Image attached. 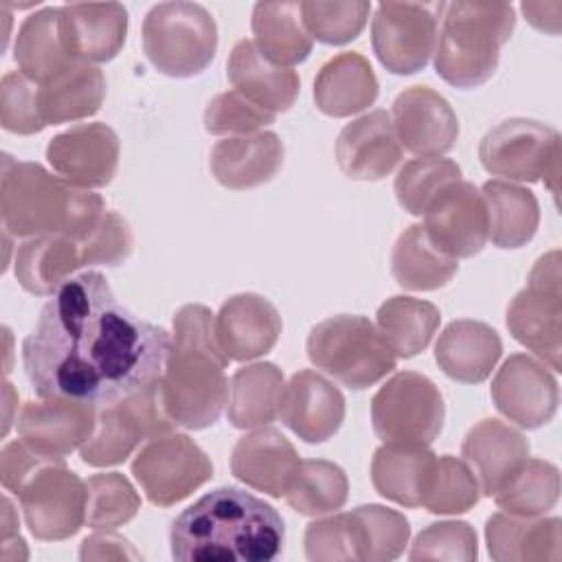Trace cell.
Here are the masks:
<instances>
[{
  "instance_id": "6da1fadb",
  "label": "cell",
  "mask_w": 562,
  "mask_h": 562,
  "mask_svg": "<svg viewBox=\"0 0 562 562\" xmlns=\"http://www.w3.org/2000/svg\"><path fill=\"white\" fill-rule=\"evenodd\" d=\"M171 334L123 307L108 279L70 277L42 307L22 342V362L40 397L112 404L156 384Z\"/></svg>"
},
{
  "instance_id": "7a4b0ae2",
  "label": "cell",
  "mask_w": 562,
  "mask_h": 562,
  "mask_svg": "<svg viewBox=\"0 0 562 562\" xmlns=\"http://www.w3.org/2000/svg\"><path fill=\"white\" fill-rule=\"evenodd\" d=\"M285 540L281 514L239 487H217L182 509L171 522L178 562H270Z\"/></svg>"
},
{
  "instance_id": "3957f363",
  "label": "cell",
  "mask_w": 562,
  "mask_h": 562,
  "mask_svg": "<svg viewBox=\"0 0 562 562\" xmlns=\"http://www.w3.org/2000/svg\"><path fill=\"white\" fill-rule=\"evenodd\" d=\"M226 364L213 312L200 303L182 305L173 314L171 347L158 380L162 408L176 426L202 430L220 419L228 397Z\"/></svg>"
},
{
  "instance_id": "277c9868",
  "label": "cell",
  "mask_w": 562,
  "mask_h": 562,
  "mask_svg": "<svg viewBox=\"0 0 562 562\" xmlns=\"http://www.w3.org/2000/svg\"><path fill=\"white\" fill-rule=\"evenodd\" d=\"M0 215L15 237L64 235L88 239L105 215L101 195L53 176L37 162L2 158Z\"/></svg>"
},
{
  "instance_id": "5b68a950",
  "label": "cell",
  "mask_w": 562,
  "mask_h": 562,
  "mask_svg": "<svg viewBox=\"0 0 562 562\" xmlns=\"http://www.w3.org/2000/svg\"><path fill=\"white\" fill-rule=\"evenodd\" d=\"M4 490L20 498L24 522L37 540H66L86 522L88 487L64 457L40 454L22 439L0 452Z\"/></svg>"
},
{
  "instance_id": "8992f818",
  "label": "cell",
  "mask_w": 562,
  "mask_h": 562,
  "mask_svg": "<svg viewBox=\"0 0 562 562\" xmlns=\"http://www.w3.org/2000/svg\"><path fill=\"white\" fill-rule=\"evenodd\" d=\"M516 11L509 2H450L441 15L435 70L454 88L485 83L498 66L501 46L512 37Z\"/></svg>"
},
{
  "instance_id": "52a82bcc",
  "label": "cell",
  "mask_w": 562,
  "mask_h": 562,
  "mask_svg": "<svg viewBox=\"0 0 562 562\" xmlns=\"http://www.w3.org/2000/svg\"><path fill=\"white\" fill-rule=\"evenodd\" d=\"M307 358L340 384L362 391L395 369L397 356L367 316L338 314L307 336Z\"/></svg>"
},
{
  "instance_id": "ba28073f",
  "label": "cell",
  "mask_w": 562,
  "mask_h": 562,
  "mask_svg": "<svg viewBox=\"0 0 562 562\" xmlns=\"http://www.w3.org/2000/svg\"><path fill=\"white\" fill-rule=\"evenodd\" d=\"M143 50L162 75H200L215 57L217 24L198 2H160L145 15Z\"/></svg>"
},
{
  "instance_id": "9c48e42d",
  "label": "cell",
  "mask_w": 562,
  "mask_h": 562,
  "mask_svg": "<svg viewBox=\"0 0 562 562\" xmlns=\"http://www.w3.org/2000/svg\"><path fill=\"white\" fill-rule=\"evenodd\" d=\"M507 329L553 371H562L560 250L542 255L531 268L527 288L507 305Z\"/></svg>"
},
{
  "instance_id": "30bf717a",
  "label": "cell",
  "mask_w": 562,
  "mask_h": 562,
  "mask_svg": "<svg viewBox=\"0 0 562 562\" xmlns=\"http://www.w3.org/2000/svg\"><path fill=\"white\" fill-rule=\"evenodd\" d=\"M479 158L487 173L518 182H538L558 195L560 134L531 119H507L492 127L481 145Z\"/></svg>"
},
{
  "instance_id": "8fae6325",
  "label": "cell",
  "mask_w": 562,
  "mask_h": 562,
  "mask_svg": "<svg viewBox=\"0 0 562 562\" xmlns=\"http://www.w3.org/2000/svg\"><path fill=\"white\" fill-rule=\"evenodd\" d=\"M446 419V404L435 382L415 371L395 373L371 400L373 432L384 443L430 446Z\"/></svg>"
},
{
  "instance_id": "7c38bea8",
  "label": "cell",
  "mask_w": 562,
  "mask_h": 562,
  "mask_svg": "<svg viewBox=\"0 0 562 562\" xmlns=\"http://www.w3.org/2000/svg\"><path fill=\"white\" fill-rule=\"evenodd\" d=\"M176 424L165 413L158 382L97 411L92 437L81 446V461L92 468L123 463L138 443L171 432Z\"/></svg>"
},
{
  "instance_id": "4fadbf2b",
  "label": "cell",
  "mask_w": 562,
  "mask_h": 562,
  "mask_svg": "<svg viewBox=\"0 0 562 562\" xmlns=\"http://www.w3.org/2000/svg\"><path fill=\"white\" fill-rule=\"evenodd\" d=\"M446 2H382L371 22V46L393 75L422 70L435 53Z\"/></svg>"
},
{
  "instance_id": "5bb4252c",
  "label": "cell",
  "mask_w": 562,
  "mask_h": 562,
  "mask_svg": "<svg viewBox=\"0 0 562 562\" xmlns=\"http://www.w3.org/2000/svg\"><path fill=\"white\" fill-rule=\"evenodd\" d=\"M132 474L149 503L171 507L213 476V463L189 435L171 430L149 439L138 450Z\"/></svg>"
},
{
  "instance_id": "9a60e30c",
  "label": "cell",
  "mask_w": 562,
  "mask_h": 562,
  "mask_svg": "<svg viewBox=\"0 0 562 562\" xmlns=\"http://www.w3.org/2000/svg\"><path fill=\"white\" fill-rule=\"evenodd\" d=\"M424 228L448 257L479 255L487 241V209L481 191L465 180L446 184L424 209Z\"/></svg>"
},
{
  "instance_id": "2e32d148",
  "label": "cell",
  "mask_w": 562,
  "mask_h": 562,
  "mask_svg": "<svg viewBox=\"0 0 562 562\" xmlns=\"http://www.w3.org/2000/svg\"><path fill=\"white\" fill-rule=\"evenodd\" d=\"M490 393L498 413L527 430L549 424L560 402L553 373L527 353H514L503 362Z\"/></svg>"
},
{
  "instance_id": "e0dca14e",
  "label": "cell",
  "mask_w": 562,
  "mask_h": 562,
  "mask_svg": "<svg viewBox=\"0 0 562 562\" xmlns=\"http://www.w3.org/2000/svg\"><path fill=\"white\" fill-rule=\"evenodd\" d=\"M121 143L105 123H81L48 140L46 160L68 182L99 189L112 182L119 169Z\"/></svg>"
},
{
  "instance_id": "ac0fdd59",
  "label": "cell",
  "mask_w": 562,
  "mask_h": 562,
  "mask_svg": "<svg viewBox=\"0 0 562 562\" xmlns=\"http://www.w3.org/2000/svg\"><path fill=\"white\" fill-rule=\"evenodd\" d=\"M97 406L68 397L26 402L18 415L20 439L40 454L66 457L94 432Z\"/></svg>"
},
{
  "instance_id": "d6986e66",
  "label": "cell",
  "mask_w": 562,
  "mask_h": 562,
  "mask_svg": "<svg viewBox=\"0 0 562 562\" xmlns=\"http://www.w3.org/2000/svg\"><path fill=\"white\" fill-rule=\"evenodd\" d=\"M391 121L404 149L439 156L454 147L459 121L450 103L428 86H411L393 101Z\"/></svg>"
},
{
  "instance_id": "ffe728a7",
  "label": "cell",
  "mask_w": 562,
  "mask_h": 562,
  "mask_svg": "<svg viewBox=\"0 0 562 562\" xmlns=\"http://www.w3.org/2000/svg\"><path fill=\"white\" fill-rule=\"evenodd\" d=\"M57 31L70 59L103 64L114 59L125 44L127 11L119 2L61 4Z\"/></svg>"
},
{
  "instance_id": "44dd1931",
  "label": "cell",
  "mask_w": 562,
  "mask_h": 562,
  "mask_svg": "<svg viewBox=\"0 0 562 562\" xmlns=\"http://www.w3.org/2000/svg\"><path fill=\"white\" fill-rule=\"evenodd\" d=\"M279 417L299 439L323 443L342 426L345 397L340 389L321 373L301 369L285 384Z\"/></svg>"
},
{
  "instance_id": "7402d4cb",
  "label": "cell",
  "mask_w": 562,
  "mask_h": 562,
  "mask_svg": "<svg viewBox=\"0 0 562 562\" xmlns=\"http://www.w3.org/2000/svg\"><path fill=\"white\" fill-rule=\"evenodd\" d=\"M336 160L351 180H382L402 160L391 114L373 110L347 123L336 140Z\"/></svg>"
},
{
  "instance_id": "603a6c76",
  "label": "cell",
  "mask_w": 562,
  "mask_h": 562,
  "mask_svg": "<svg viewBox=\"0 0 562 562\" xmlns=\"http://www.w3.org/2000/svg\"><path fill=\"white\" fill-rule=\"evenodd\" d=\"M283 329L277 307L259 294L244 292L222 303L215 316V336L228 360H255L266 356Z\"/></svg>"
},
{
  "instance_id": "cb8c5ba5",
  "label": "cell",
  "mask_w": 562,
  "mask_h": 562,
  "mask_svg": "<svg viewBox=\"0 0 562 562\" xmlns=\"http://www.w3.org/2000/svg\"><path fill=\"white\" fill-rule=\"evenodd\" d=\"M299 465L294 446L279 430L266 426L244 435L231 454L233 476L274 498L285 496Z\"/></svg>"
},
{
  "instance_id": "d4e9b609",
  "label": "cell",
  "mask_w": 562,
  "mask_h": 562,
  "mask_svg": "<svg viewBox=\"0 0 562 562\" xmlns=\"http://www.w3.org/2000/svg\"><path fill=\"white\" fill-rule=\"evenodd\" d=\"M461 454L474 472L481 492L494 496L529 457V441L509 424L487 417L468 430Z\"/></svg>"
},
{
  "instance_id": "484cf974",
  "label": "cell",
  "mask_w": 562,
  "mask_h": 562,
  "mask_svg": "<svg viewBox=\"0 0 562 562\" xmlns=\"http://www.w3.org/2000/svg\"><path fill=\"white\" fill-rule=\"evenodd\" d=\"M283 167V143L274 132H255L217 140L211 171L226 189H255L270 182Z\"/></svg>"
},
{
  "instance_id": "4316f807",
  "label": "cell",
  "mask_w": 562,
  "mask_h": 562,
  "mask_svg": "<svg viewBox=\"0 0 562 562\" xmlns=\"http://www.w3.org/2000/svg\"><path fill=\"white\" fill-rule=\"evenodd\" d=\"M226 75L233 90L272 114L288 112L301 90L299 75L292 68L266 59L252 40H239L233 46Z\"/></svg>"
},
{
  "instance_id": "83f0119b",
  "label": "cell",
  "mask_w": 562,
  "mask_h": 562,
  "mask_svg": "<svg viewBox=\"0 0 562 562\" xmlns=\"http://www.w3.org/2000/svg\"><path fill=\"white\" fill-rule=\"evenodd\" d=\"M501 353L503 342L496 329L472 318L452 321L435 342V360L439 369L463 384L487 380Z\"/></svg>"
},
{
  "instance_id": "f1b7e54d",
  "label": "cell",
  "mask_w": 562,
  "mask_h": 562,
  "mask_svg": "<svg viewBox=\"0 0 562 562\" xmlns=\"http://www.w3.org/2000/svg\"><path fill=\"white\" fill-rule=\"evenodd\" d=\"M15 279L20 285L37 296H53L75 270L90 266L86 239L64 235L31 237L20 244L15 252Z\"/></svg>"
},
{
  "instance_id": "f546056e",
  "label": "cell",
  "mask_w": 562,
  "mask_h": 562,
  "mask_svg": "<svg viewBox=\"0 0 562 562\" xmlns=\"http://www.w3.org/2000/svg\"><path fill=\"white\" fill-rule=\"evenodd\" d=\"M485 542L498 562H555L562 555V520L494 514L485 525Z\"/></svg>"
},
{
  "instance_id": "4dcf8cb0",
  "label": "cell",
  "mask_w": 562,
  "mask_h": 562,
  "mask_svg": "<svg viewBox=\"0 0 562 562\" xmlns=\"http://www.w3.org/2000/svg\"><path fill=\"white\" fill-rule=\"evenodd\" d=\"M37 86V108L44 125L88 119L99 112L105 99L103 72L83 61H70Z\"/></svg>"
},
{
  "instance_id": "1f68e13d",
  "label": "cell",
  "mask_w": 562,
  "mask_h": 562,
  "mask_svg": "<svg viewBox=\"0 0 562 562\" xmlns=\"http://www.w3.org/2000/svg\"><path fill=\"white\" fill-rule=\"evenodd\" d=\"M378 99V79L360 53H340L325 61L314 79L316 108L334 119L351 116Z\"/></svg>"
},
{
  "instance_id": "d6a6232c",
  "label": "cell",
  "mask_w": 562,
  "mask_h": 562,
  "mask_svg": "<svg viewBox=\"0 0 562 562\" xmlns=\"http://www.w3.org/2000/svg\"><path fill=\"white\" fill-rule=\"evenodd\" d=\"M437 454L424 443H384L371 459V483L380 496L402 507H422Z\"/></svg>"
},
{
  "instance_id": "836d02e7",
  "label": "cell",
  "mask_w": 562,
  "mask_h": 562,
  "mask_svg": "<svg viewBox=\"0 0 562 562\" xmlns=\"http://www.w3.org/2000/svg\"><path fill=\"white\" fill-rule=\"evenodd\" d=\"M283 391V373L272 362H252L237 369L228 382V422L239 430L268 426L279 417Z\"/></svg>"
},
{
  "instance_id": "e575fe53",
  "label": "cell",
  "mask_w": 562,
  "mask_h": 562,
  "mask_svg": "<svg viewBox=\"0 0 562 562\" xmlns=\"http://www.w3.org/2000/svg\"><path fill=\"white\" fill-rule=\"evenodd\" d=\"M252 35L259 53L277 66H294L310 57L312 37L301 18V2H257Z\"/></svg>"
},
{
  "instance_id": "d590c367",
  "label": "cell",
  "mask_w": 562,
  "mask_h": 562,
  "mask_svg": "<svg viewBox=\"0 0 562 562\" xmlns=\"http://www.w3.org/2000/svg\"><path fill=\"white\" fill-rule=\"evenodd\" d=\"M487 209V239L498 248H520L533 239L540 222L536 195L505 180H487L481 189Z\"/></svg>"
},
{
  "instance_id": "8d00e7d4",
  "label": "cell",
  "mask_w": 562,
  "mask_h": 562,
  "mask_svg": "<svg viewBox=\"0 0 562 562\" xmlns=\"http://www.w3.org/2000/svg\"><path fill=\"white\" fill-rule=\"evenodd\" d=\"M459 270V259L441 252L426 235L424 224L408 226L391 252V272L404 290H439Z\"/></svg>"
},
{
  "instance_id": "74e56055",
  "label": "cell",
  "mask_w": 562,
  "mask_h": 562,
  "mask_svg": "<svg viewBox=\"0 0 562 562\" xmlns=\"http://www.w3.org/2000/svg\"><path fill=\"white\" fill-rule=\"evenodd\" d=\"M439 321L441 314L432 303L413 296L386 299L375 314V327L397 358H413L424 351Z\"/></svg>"
},
{
  "instance_id": "f35d334b",
  "label": "cell",
  "mask_w": 562,
  "mask_h": 562,
  "mask_svg": "<svg viewBox=\"0 0 562 562\" xmlns=\"http://www.w3.org/2000/svg\"><path fill=\"white\" fill-rule=\"evenodd\" d=\"M59 7H46L29 15L15 37L13 57L22 75L35 83H44L57 70L68 66L70 59L59 42L57 31Z\"/></svg>"
},
{
  "instance_id": "ab89813d",
  "label": "cell",
  "mask_w": 562,
  "mask_h": 562,
  "mask_svg": "<svg viewBox=\"0 0 562 562\" xmlns=\"http://www.w3.org/2000/svg\"><path fill=\"white\" fill-rule=\"evenodd\" d=\"M347 492L349 483L340 465L325 459H305L283 498L301 516H325L347 503Z\"/></svg>"
},
{
  "instance_id": "60d3db41",
  "label": "cell",
  "mask_w": 562,
  "mask_h": 562,
  "mask_svg": "<svg viewBox=\"0 0 562 562\" xmlns=\"http://www.w3.org/2000/svg\"><path fill=\"white\" fill-rule=\"evenodd\" d=\"M560 496V472L542 459H525L520 468L494 494L501 509L516 516H542L555 507Z\"/></svg>"
},
{
  "instance_id": "b9f144b4",
  "label": "cell",
  "mask_w": 562,
  "mask_h": 562,
  "mask_svg": "<svg viewBox=\"0 0 562 562\" xmlns=\"http://www.w3.org/2000/svg\"><path fill=\"white\" fill-rule=\"evenodd\" d=\"M303 542L312 562H367V527L356 509L310 522Z\"/></svg>"
},
{
  "instance_id": "7bdbcfd3",
  "label": "cell",
  "mask_w": 562,
  "mask_h": 562,
  "mask_svg": "<svg viewBox=\"0 0 562 562\" xmlns=\"http://www.w3.org/2000/svg\"><path fill=\"white\" fill-rule=\"evenodd\" d=\"M481 498V487L470 465L452 454L437 457L422 496L430 514H463Z\"/></svg>"
},
{
  "instance_id": "ee69618b",
  "label": "cell",
  "mask_w": 562,
  "mask_h": 562,
  "mask_svg": "<svg viewBox=\"0 0 562 562\" xmlns=\"http://www.w3.org/2000/svg\"><path fill=\"white\" fill-rule=\"evenodd\" d=\"M86 525L101 531H112L130 522L140 509V496L132 483L119 472L92 474L86 481Z\"/></svg>"
},
{
  "instance_id": "f6af8a7d",
  "label": "cell",
  "mask_w": 562,
  "mask_h": 562,
  "mask_svg": "<svg viewBox=\"0 0 562 562\" xmlns=\"http://www.w3.org/2000/svg\"><path fill=\"white\" fill-rule=\"evenodd\" d=\"M461 180V167L441 156H422L406 162L395 176V198L411 215H424L428 202L446 184Z\"/></svg>"
},
{
  "instance_id": "bcb514c9",
  "label": "cell",
  "mask_w": 562,
  "mask_h": 562,
  "mask_svg": "<svg viewBox=\"0 0 562 562\" xmlns=\"http://www.w3.org/2000/svg\"><path fill=\"white\" fill-rule=\"evenodd\" d=\"M371 4L369 2H323V0H307L301 2V18L312 40L323 44H347L356 40L369 18Z\"/></svg>"
},
{
  "instance_id": "7dc6e473",
  "label": "cell",
  "mask_w": 562,
  "mask_h": 562,
  "mask_svg": "<svg viewBox=\"0 0 562 562\" xmlns=\"http://www.w3.org/2000/svg\"><path fill=\"white\" fill-rule=\"evenodd\" d=\"M474 529L463 520L432 522L417 533L411 560H461L472 562L479 555Z\"/></svg>"
},
{
  "instance_id": "c3c4849f",
  "label": "cell",
  "mask_w": 562,
  "mask_h": 562,
  "mask_svg": "<svg viewBox=\"0 0 562 562\" xmlns=\"http://www.w3.org/2000/svg\"><path fill=\"white\" fill-rule=\"evenodd\" d=\"M277 114L248 101L237 90L213 97L204 110V127L209 134H255L257 130L274 123Z\"/></svg>"
},
{
  "instance_id": "681fc988",
  "label": "cell",
  "mask_w": 562,
  "mask_h": 562,
  "mask_svg": "<svg viewBox=\"0 0 562 562\" xmlns=\"http://www.w3.org/2000/svg\"><path fill=\"white\" fill-rule=\"evenodd\" d=\"M37 83L26 75L7 72L0 83V123L13 134H37L46 125L37 108Z\"/></svg>"
},
{
  "instance_id": "f907efd6",
  "label": "cell",
  "mask_w": 562,
  "mask_h": 562,
  "mask_svg": "<svg viewBox=\"0 0 562 562\" xmlns=\"http://www.w3.org/2000/svg\"><path fill=\"white\" fill-rule=\"evenodd\" d=\"M356 512L367 527V562H389L400 558L411 536V525L404 514L384 505H360Z\"/></svg>"
},
{
  "instance_id": "816d5d0a",
  "label": "cell",
  "mask_w": 562,
  "mask_h": 562,
  "mask_svg": "<svg viewBox=\"0 0 562 562\" xmlns=\"http://www.w3.org/2000/svg\"><path fill=\"white\" fill-rule=\"evenodd\" d=\"M81 560H138L140 555L132 549V544L125 538L112 536V533H94L81 542L79 551Z\"/></svg>"
},
{
  "instance_id": "f5cc1de1",
  "label": "cell",
  "mask_w": 562,
  "mask_h": 562,
  "mask_svg": "<svg viewBox=\"0 0 562 562\" xmlns=\"http://www.w3.org/2000/svg\"><path fill=\"white\" fill-rule=\"evenodd\" d=\"M525 20L533 24L540 31H547L551 35L560 33V15H562V2H522L520 4Z\"/></svg>"
}]
</instances>
